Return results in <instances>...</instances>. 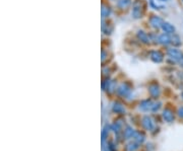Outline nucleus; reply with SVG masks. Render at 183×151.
<instances>
[{"label": "nucleus", "mask_w": 183, "mask_h": 151, "mask_svg": "<svg viewBox=\"0 0 183 151\" xmlns=\"http://www.w3.org/2000/svg\"><path fill=\"white\" fill-rule=\"evenodd\" d=\"M141 15H143V5L140 1L136 0L132 5V16L137 19V18H140Z\"/></svg>", "instance_id": "nucleus-1"}, {"label": "nucleus", "mask_w": 183, "mask_h": 151, "mask_svg": "<svg viewBox=\"0 0 183 151\" xmlns=\"http://www.w3.org/2000/svg\"><path fill=\"white\" fill-rule=\"evenodd\" d=\"M168 56L171 59H173L174 61H176V62H179L181 59H183V53L180 50L175 49V48L168 50Z\"/></svg>", "instance_id": "nucleus-2"}, {"label": "nucleus", "mask_w": 183, "mask_h": 151, "mask_svg": "<svg viewBox=\"0 0 183 151\" xmlns=\"http://www.w3.org/2000/svg\"><path fill=\"white\" fill-rule=\"evenodd\" d=\"M130 91H131V89H130L129 86L127 85L126 83H122V84H120V85L118 86V88H117V93L120 97H126L129 95V93H130Z\"/></svg>", "instance_id": "nucleus-3"}, {"label": "nucleus", "mask_w": 183, "mask_h": 151, "mask_svg": "<svg viewBox=\"0 0 183 151\" xmlns=\"http://www.w3.org/2000/svg\"><path fill=\"white\" fill-rule=\"evenodd\" d=\"M164 24V20L161 17L154 15L150 18V24L152 26L154 29H162V26Z\"/></svg>", "instance_id": "nucleus-4"}, {"label": "nucleus", "mask_w": 183, "mask_h": 151, "mask_svg": "<svg viewBox=\"0 0 183 151\" xmlns=\"http://www.w3.org/2000/svg\"><path fill=\"white\" fill-rule=\"evenodd\" d=\"M141 124H143V128L146 130H148V131H152L154 129V123H153V120L148 116L143 117V121H141Z\"/></svg>", "instance_id": "nucleus-5"}, {"label": "nucleus", "mask_w": 183, "mask_h": 151, "mask_svg": "<svg viewBox=\"0 0 183 151\" xmlns=\"http://www.w3.org/2000/svg\"><path fill=\"white\" fill-rule=\"evenodd\" d=\"M150 57L152 59L153 62L155 63H161L163 61V54L159 51H152L150 54Z\"/></svg>", "instance_id": "nucleus-6"}, {"label": "nucleus", "mask_w": 183, "mask_h": 151, "mask_svg": "<svg viewBox=\"0 0 183 151\" xmlns=\"http://www.w3.org/2000/svg\"><path fill=\"white\" fill-rule=\"evenodd\" d=\"M148 92L152 95V97H154V98L159 97L160 92H161L159 85H157V84H151V85L148 86Z\"/></svg>", "instance_id": "nucleus-7"}, {"label": "nucleus", "mask_w": 183, "mask_h": 151, "mask_svg": "<svg viewBox=\"0 0 183 151\" xmlns=\"http://www.w3.org/2000/svg\"><path fill=\"white\" fill-rule=\"evenodd\" d=\"M162 29H163L166 34H168V35H174L176 31L175 26H174L173 24H171L170 22H167V21H164L163 26H162Z\"/></svg>", "instance_id": "nucleus-8"}, {"label": "nucleus", "mask_w": 183, "mask_h": 151, "mask_svg": "<svg viewBox=\"0 0 183 151\" xmlns=\"http://www.w3.org/2000/svg\"><path fill=\"white\" fill-rule=\"evenodd\" d=\"M158 43H160V44H162L164 46L171 44V36H169L168 34H166V33L162 34V35H160L159 38H158Z\"/></svg>", "instance_id": "nucleus-9"}, {"label": "nucleus", "mask_w": 183, "mask_h": 151, "mask_svg": "<svg viewBox=\"0 0 183 151\" xmlns=\"http://www.w3.org/2000/svg\"><path fill=\"white\" fill-rule=\"evenodd\" d=\"M153 104H153L151 99H145L139 104V109H140L141 111L146 112V111H148V109H152Z\"/></svg>", "instance_id": "nucleus-10"}, {"label": "nucleus", "mask_w": 183, "mask_h": 151, "mask_svg": "<svg viewBox=\"0 0 183 151\" xmlns=\"http://www.w3.org/2000/svg\"><path fill=\"white\" fill-rule=\"evenodd\" d=\"M137 38L140 40V42H143V44H150L151 39L143 31H137Z\"/></svg>", "instance_id": "nucleus-11"}, {"label": "nucleus", "mask_w": 183, "mask_h": 151, "mask_svg": "<svg viewBox=\"0 0 183 151\" xmlns=\"http://www.w3.org/2000/svg\"><path fill=\"white\" fill-rule=\"evenodd\" d=\"M163 118L165 119L166 122L171 123L174 120V115H173V112L169 109H165L163 111Z\"/></svg>", "instance_id": "nucleus-12"}, {"label": "nucleus", "mask_w": 183, "mask_h": 151, "mask_svg": "<svg viewBox=\"0 0 183 151\" xmlns=\"http://www.w3.org/2000/svg\"><path fill=\"white\" fill-rule=\"evenodd\" d=\"M114 113L116 114H125V109L120 102H114L113 107H112Z\"/></svg>", "instance_id": "nucleus-13"}, {"label": "nucleus", "mask_w": 183, "mask_h": 151, "mask_svg": "<svg viewBox=\"0 0 183 151\" xmlns=\"http://www.w3.org/2000/svg\"><path fill=\"white\" fill-rule=\"evenodd\" d=\"M132 138L134 139V141H135L136 143L138 144H141L145 142V135H143V133H140V132H134V135Z\"/></svg>", "instance_id": "nucleus-14"}, {"label": "nucleus", "mask_w": 183, "mask_h": 151, "mask_svg": "<svg viewBox=\"0 0 183 151\" xmlns=\"http://www.w3.org/2000/svg\"><path fill=\"white\" fill-rule=\"evenodd\" d=\"M117 5H118L119 8L125 9V8L129 7V6L131 5V0H118Z\"/></svg>", "instance_id": "nucleus-15"}, {"label": "nucleus", "mask_w": 183, "mask_h": 151, "mask_svg": "<svg viewBox=\"0 0 183 151\" xmlns=\"http://www.w3.org/2000/svg\"><path fill=\"white\" fill-rule=\"evenodd\" d=\"M101 13H102V17L105 18V17H108L110 14H111V8L109 7V6L105 5V4H103L102 5V9H101Z\"/></svg>", "instance_id": "nucleus-16"}, {"label": "nucleus", "mask_w": 183, "mask_h": 151, "mask_svg": "<svg viewBox=\"0 0 183 151\" xmlns=\"http://www.w3.org/2000/svg\"><path fill=\"white\" fill-rule=\"evenodd\" d=\"M134 135V130L132 129L131 127H127L126 129L124 130V133H123V137H124L125 139H129V138H132Z\"/></svg>", "instance_id": "nucleus-17"}, {"label": "nucleus", "mask_w": 183, "mask_h": 151, "mask_svg": "<svg viewBox=\"0 0 183 151\" xmlns=\"http://www.w3.org/2000/svg\"><path fill=\"white\" fill-rule=\"evenodd\" d=\"M138 145L139 144L136 143L135 141H134V142H131V143H128L126 145V147H125V150L126 151H136L139 148Z\"/></svg>", "instance_id": "nucleus-18"}, {"label": "nucleus", "mask_w": 183, "mask_h": 151, "mask_svg": "<svg viewBox=\"0 0 183 151\" xmlns=\"http://www.w3.org/2000/svg\"><path fill=\"white\" fill-rule=\"evenodd\" d=\"M171 44L173 46H175V47H178V46L181 45V40H180V38L177 35L174 34V35L171 36Z\"/></svg>", "instance_id": "nucleus-19"}, {"label": "nucleus", "mask_w": 183, "mask_h": 151, "mask_svg": "<svg viewBox=\"0 0 183 151\" xmlns=\"http://www.w3.org/2000/svg\"><path fill=\"white\" fill-rule=\"evenodd\" d=\"M111 130H113L115 133H119L121 130V124H119L118 122L114 123V124L111 126Z\"/></svg>", "instance_id": "nucleus-20"}, {"label": "nucleus", "mask_w": 183, "mask_h": 151, "mask_svg": "<svg viewBox=\"0 0 183 151\" xmlns=\"http://www.w3.org/2000/svg\"><path fill=\"white\" fill-rule=\"evenodd\" d=\"M110 81H109V79H107V80H104V82H103V84H102V88H103V90H108V89L110 88Z\"/></svg>", "instance_id": "nucleus-21"}, {"label": "nucleus", "mask_w": 183, "mask_h": 151, "mask_svg": "<svg viewBox=\"0 0 183 151\" xmlns=\"http://www.w3.org/2000/svg\"><path fill=\"white\" fill-rule=\"evenodd\" d=\"M161 102H157V104H153V107H152V111L153 112H157L159 111V109L161 107Z\"/></svg>", "instance_id": "nucleus-22"}, {"label": "nucleus", "mask_w": 183, "mask_h": 151, "mask_svg": "<svg viewBox=\"0 0 183 151\" xmlns=\"http://www.w3.org/2000/svg\"><path fill=\"white\" fill-rule=\"evenodd\" d=\"M178 115H179V117L183 118V107H180V109H178Z\"/></svg>", "instance_id": "nucleus-23"}, {"label": "nucleus", "mask_w": 183, "mask_h": 151, "mask_svg": "<svg viewBox=\"0 0 183 151\" xmlns=\"http://www.w3.org/2000/svg\"><path fill=\"white\" fill-rule=\"evenodd\" d=\"M105 58H106V52H105V51H102V62H104Z\"/></svg>", "instance_id": "nucleus-24"}, {"label": "nucleus", "mask_w": 183, "mask_h": 151, "mask_svg": "<svg viewBox=\"0 0 183 151\" xmlns=\"http://www.w3.org/2000/svg\"><path fill=\"white\" fill-rule=\"evenodd\" d=\"M109 149H110V151H115V150H114L113 143H109Z\"/></svg>", "instance_id": "nucleus-25"}, {"label": "nucleus", "mask_w": 183, "mask_h": 151, "mask_svg": "<svg viewBox=\"0 0 183 151\" xmlns=\"http://www.w3.org/2000/svg\"><path fill=\"white\" fill-rule=\"evenodd\" d=\"M180 64V66H181V67H183V59H181V60L179 61V62H178Z\"/></svg>", "instance_id": "nucleus-26"}, {"label": "nucleus", "mask_w": 183, "mask_h": 151, "mask_svg": "<svg viewBox=\"0 0 183 151\" xmlns=\"http://www.w3.org/2000/svg\"><path fill=\"white\" fill-rule=\"evenodd\" d=\"M182 1H183V0H182Z\"/></svg>", "instance_id": "nucleus-27"}]
</instances>
